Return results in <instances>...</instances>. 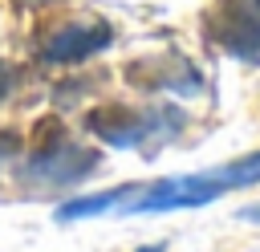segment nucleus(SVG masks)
Wrapping results in <instances>:
<instances>
[{
    "label": "nucleus",
    "instance_id": "obj_1",
    "mask_svg": "<svg viewBox=\"0 0 260 252\" xmlns=\"http://www.w3.org/2000/svg\"><path fill=\"white\" fill-rule=\"evenodd\" d=\"M85 130L93 138H102L106 146H114V150H134V146L154 150L162 138H175L183 130V114L175 106L130 110V106L106 102V106H93L85 114Z\"/></svg>",
    "mask_w": 260,
    "mask_h": 252
},
{
    "label": "nucleus",
    "instance_id": "obj_2",
    "mask_svg": "<svg viewBox=\"0 0 260 252\" xmlns=\"http://www.w3.org/2000/svg\"><path fill=\"white\" fill-rule=\"evenodd\" d=\"M98 163H102L98 150L77 146L57 118H45L37 122V142L24 163V179L37 187H77L98 171Z\"/></svg>",
    "mask_w": 260,
    "mask_h": 252
},
{
    "label": "nucleus",
    "instance_id": "obj_3",
    "mask_svg": "<svg viewBox=\"0 0 260 252\" xmlns=\"http://www.w3.org/2000/svg\"><path fill=\"white\" fill-rule=\"evenodd\" d=\"M207 37L236 61L260 65V4L256 0H219L207 16Z\"/></svg>",
    "mask_w": 260,
    "mask_h": 252
},
{
    "label": "nucleus",
    "instance_id": "obj_4",
    "mask_svg": "<svg viewBox=\"0 0 260 252\" xmlns=\"http://www.w3.org/2000/svg\"><path fill=\"white\" fill-rule=\"evenodd\" d=\"M110 41H114V28L102 20L98 24H65L41 45V61L45 65H81L93 53H102Z\"/></svg>",
    "mask_w": 260,
    "mask_h": 252
},
{
    "label": "nucleus",
    "instance_id": "obj_5",
    "mask_svg": "<svg viewBox=\"0 0 260 252\" xmlns=\"http://www.w3.org/2000/svg\"><path fill=\"white\" fill-rule=\"evenodd\" d=\"M134 183L126 187H110V191H98V195H77V199H65L57 207V224H73V219H93L102 211H118L126 199H130Z\"/></svg>",
    "mask_w": 260,
    "mask_h": 252
},
{
    "label": "nucleus",
    "instance_id": "obj_6",
    "mask_svg": "<svg viewBox=\"0 0 260 252\" xmlns=\"http://www.w3.org/2000/svg\"><path fill=\"white\" fill-rule=\"evenodd\" d=\"M16 154H20V138H16L12 130H0V171H4Z\"/></svg>",
    "mask_w": 260,
    "mask_h": 252
},
{
    "label": "nucleus",
    "instance_id": "obj_7",
    "mask_svg": "<svg viewBox=\"0 0 260 252\" xmlns=\"http://www.w3.org/2000/svg\"><path fill=\"white\" fill-rule=\"evenodd\" d=\"M12 85H16V73H12V65H4V61H0V106L8 102Z\"/></svg>",
    "mask_w": 260,
    "mask_h": 252
},
{
    "label": "nucleus",
    "instance_id": "obj_8",
    "mask_svg": "<svg viewBox=\"0 0 260 252\" xmlns=\"http://www.w3.org/2000/svg\"><path fill=\"white\" fill-rule=\"evenodd\" d=\"M244 219H252V224H256V219H260V203H256V207H248V211H244Z\"/></svg>",
    "mask_w": 260,
    "mask_h": 252
},
{
    "label": "nucleus",
    "instance_id": "obj_9",
    "mask_svg": "<svg viewBox=\"0 0 260 252\" xmlns=\"http://www.w3.org/2000/svg\"><path fill=\"white\" fill-rule=\"evenodd\" d=\"M138 252H167L162 244H150V248H138Z\"/></svg>",
    "mask_w": 260,
    "mask_h": 252
},
{
    "label": "nucleus",
    "instance_id": "obj_10",
    "mask_svg": "<svg viewBox=\"0 0 260 252\" xmlns=\"http://www.w3.org/2000/svg\"><path fill=\"white\" fill-rule=\"evenodd\" d=\"M256 4H260V0H256Z\"/></svg>",
    "mask_w": 260,
    "mask_h": 252
}]
</instances>
